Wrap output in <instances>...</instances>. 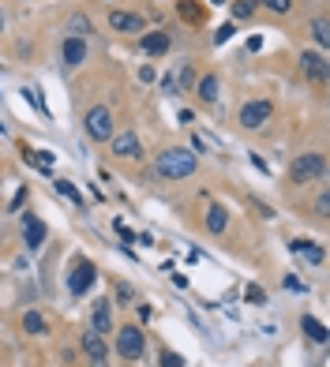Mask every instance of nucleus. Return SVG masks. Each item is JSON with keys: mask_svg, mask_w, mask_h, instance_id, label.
I'll return each instance as SVG.
<instances>
[{"mask_svg": "<svg viewBox=\"0 0 330 367\" xmlns=\"http://www.w3.org/2000/svg\"><path fill=\"white\" fill-rule=\"evenodd\" d=\"M196 169H199V154L188 150V146H165L154 158V177L158 180H184L196 177Z\"/></svg>", "mask_w": 330, "mask_h": 367, "instance_id": "1", "label": "nucleus"}, {"mask_svg": "<svg viewBox=\"0 0 330 367\" xmlns=\"http://www.w3.org/2000/svg\"><path fill=\"white\" fill-rule=\"evenodd\" d=\"M327 177V158L319 150H308V154H297L289 165V184H315Z\"/></svg>", "mask_w": 330, "mask_h": 367, "instance_id": "2", "label": "nucleus"}, {"mask_svg": "<svg viewBox=\"0 0 330 367\" xmlns=\"http://www.w3.org/2000/svg\"><path fill=\"white\" fill-rule=\"evenodd\" d=\"M270 116H274V102H270V98H252V102L241 105L236 124H241L244 132H263V127L270 124Z\"/></svg>", "mask_w": 330, "mask_h": 367, "instance_id": "3", "label": "nucleus"}, {"mask_svg": "<svg viewBox=\"0 0 330 367\" xmlns=\"http://www.w3.org/2000/svg\"><path fill=\"white\" fill-rule=\"evenodd\" d=\"M113 348H116V356H124V360H143V352H146V334L139 326H121V330H113Z\"/></svg>", "mask_w": 330, "mask_h": 367, "instance_id": "4", "label": "nucleus"}, {"mask_svg": "<svg viewBox=\"0 0 330 367\" xmlns=\"http://www.w3.org/2000/svg\"><path fill=\"white\" fill-rule=\"evenodd\" d=\"M82 127H87V139L90 143H109L113 139V113H109L105 105H94L87 109V116H82Z\"/></svg>", "mask_w": 330, "mask_h": 367, "instance_id": "5", "label": "nucleus"}, {"mask_svg": "<svg viewBox=\"0 0 330 367\" xmlns=\"http://www.w3.org/2000/svg\"><path fill=\"white\" fill-rule=\"evenodd\" d=\"M94 281H98V266L79 255V259L71 262V274H68V292H71L76 300H82L90 289H94Z\"/></svg>", "mask_w": 330, "mask_h": 367, "instance_id": "6", "label": "nucleus"}, {"mask_svg": "<svg viewBox=\"0 0 330 367\" xmlns=\"http://www.w3.org/2000/svg\"><path fill=\"white\" fill-rule=\"evenodd\" d=\"M87 57H90L87 38H71V34H68V38L60 42V71H64V75H71L76 68H82Z\"/></svg>", "mask_w": 330, "mask_h": 367, "instance_id": "7", "label": "nucleus"}, {"mask_svg": "<svg viewBox=\"0 0 330 367\" xmlns=\"http://www.w3.org/2000/svg\"><path fill=\"white\" fill-rule=\"evenodd\" d=\"M300 71H304V79H311V82H319V87H323L327 75H330V60H327V53L304 49V53H300Z\"/></svg>", "mask_w": 330, "mask_h": 367, "instance_id": "8", "label": "nucleus"}, {"mask_svg": "<svg viewBox=\"0 0 330 367\" xmlns=\"http://www.w3.org/2000/svg\"><path fill=\"white\" fill-rule=\"evenodd\" d=\"M109 150H113V158H124V161H139L143 158V143L135 132H121L109 139Z\"/></svg>", "mask_w": 330, "mask_h": 367, "instance_id": "9", "label": "nucleus"}, {"mask_svg": "<svg viewBox=\"0 0 330 367\" xmlns=\"http://www.w3.org/2000/svg\"><path fill=\"white\" fill-rule=\"evenodd\" d=\"M90 330L94 334H102V337H109L113 334V300H105V296H98L94 304H90Z\"/></svg>", "mask_w": 330, "mask_h": 367, "instance_id": "10", "label": "nucleus"}, {"mask_svg": "<svg viewBox=\"0 0 330 367\" xmlns=\"http://www.w3.org/2000/svg\"><path fill=\"white\" fill-rule=\"evenodd\" d=\"M109 26H113V34H143L146 19L139 12H121V8H113V12H109Z\"/></svg>", "mask_w": 330, "mask_h": 367, "instance_id": "11", "label": "nucleus"}, {"mask_svg": "<svg viewBox=\"0 0 330 367\" xmlns=\"http://www.w3.org/2000/svg\"><path fill=\"white\" fill-rule=\"evenodd\" d=\"M45 236H49V225H45L42 217H34V210H31V214L23 217V244H26V251H42Z\"/></svg>", "mask_w": 330, "mask_h": 367, "instance_id": "12", "label": "nucleus"}, {"mask_svg": "<svg viewBox=\"0 0 330 367\" xmlns=\"http://www.w3.org/2000/svg\"><path fill=\"white\" fill-rule=\"evenodd\" d=\"M82 356H87L94 367H109V345L102 334H94V330H87L82 334Z\"/></svg>", "mask_w": 330, "mask_h": 367, "instance_id": "13", "label": "nucleus"}, {"mask_svg": "<svg viewBox=\"0 0 330 367\" xmlns=\"http://www.w3.org/2000/svg\"><path fill=\"white\" fill-rule=\"evenodd\" d=\"M169 45H173V38L165 30H150V34H139V49L146 53V57H162V53H169Z\"/></svg>", "mask_w": 330, "mask_h": 367, "instance_id": "14", "label": "nucleus"}, {"mask_svg": "<svg viewBox=\"0 0 330 367\" xmlns=\"http://www.w3.org/2000/svg\"><path fill=\"white\" fill-rule=\"evenodd\" d=\"M289 251L300 255V259L311 262V266H319V262L327 259V251H323V247H319L315 240H289Z\"/></svg>", "mask_w": 330, "mask_h": 367, "instance_id": "15", "label": "nucleus"}, {"mask_svg": "<svg viewBox=\"0 0 330 367\" xmlns=\"http://www.w3.org/2000/svg\"><path fill=\"white\" fill-rule=\"evenodd\" d=\"M203 229H207V233H225V229H229V210L222 203H214L207 210V217H203Z\"/></svg>", "mask_w": 330, "mask_h": 367, "instance_id": "16", "label": "nucleus"}, {"mask_svg": "<svg viewBox=\"0 0 330 367\" xmlns=\"http://www.w3.org/2000/svg\"><path fill=\"white\" fill-rule=\"evenodd\" d=\"M218 90H222V82H218V75H199V82H196V94H199V102H203V105H214V102H218Z\"/></svg>", "mask_w": 330, "mask_h": 367, "instance_id": "17", "label": "nucleus"}, {"mask_svg": "<svg viewBox=\"0 0 330 367\" xmlns=\"http://www.w3.org/2000/svg\"><path fill=\"white\" fill-rule=\"evenodd\" d=\"M173 75H177V90H184V94H191V90H196V82H199V71H196V64H191V60H184L177 71H173Z\"/></svg>", "mask_w": 330, "mask_h": 367, "instance_id": "18", "label": "nucleus"}, {"mask_svg": "<svg viewBox=\"0 0 330 367\" xmlns=\"http://www.w3.org/2000/svg\"><path fill=\"white\" fill-rule=\"evenodd\" d=\"M64 34H71V38H90V34H94V23H90L87 15H68Z\"/></svg>", "mask_w": 330, "mask_h": 367, "instance_id": "19", "label": "nucleus"}, {"mask_svg": "<svg viewBox=\"0 0 330 367\" xmlns=\"http://www.w3.org/2000/svg\"><path fill=\"white\" fill-rule=\"evenodd\" d=\"M23 330L31 337H45V334H49V323H45L42 311H26V315H23Z\"/></svg>", "mask_w": 330, "mask_h": 367, "instance_id": "20", "label": "nucleus"}, {"mask_svg": "<svg viewBox=\"0 0 330 367\" xmlns=\"http://www.w3.org/2000/svg\"><path fill=\"white\" fill-rule=\"evenodd\" d=\"M311 38H315V45H319V49H330V23H327V15L323 12H319L315 15V19H311Z\"/></svg>", "mask_w": 330, "mask_h": 367, "instance_id": "21", "label": "nucleus"}, {"mask_svg": "<svg viewBox=\"0 0 330 367\" xmlns=\"http://www.w3.org/2000/svg\"><path fill=\"white\" fill-rule=\"evenodd\" d=\"M300 330H304V337H308V341H315V345H327V326L319 323V319L304 315V319H300Z\"/></svg>", "mask_w": 330, "mask_h": 367, "instance_id": "22", "label": "nucleus"}, {"mask_svg": "<svg viewBox=\"0 0 330 367\" xmlns=\"http://www.w3.org/2000/svg\"><path fill=\"white\" fill-rule=\"evenodd\" d=\"M229 12H233V19L248 23L255 12H259V0H233V4H229Z\"/></svg>", "mask_w": 330, "mask_h": 367, "instance_id": "23", "label": "nucleus"}, {"mask_svg": "<svg viewBox=\"0 0 330 367\" xmlns=\"http://www.w3.org/2000/svg\"><path fill=\"white\" fill-rule=\"evenodd\" d=\"M177 12H180V19H188V23H203V8H199L196 0H177Z\"/></svg>", "mask_w": 330, "mask_h": 367, "instance_id": "24", "label": "nucleus"}, {"mask_svg": "<svg viewBox=\"0 0 330 367\" xmlns=\"http://www.w3.org/2000/svg\"><path fill=\"white\" fill-rule=\"evenodd\" d=\"M57 191H60V195L64 199H68V203H76V206H82V195H79V191H76V184H71V180H57Z\"/></svg>", "mask_w": 330, "mask_h": 367, "instance_id": "25", "label": "nucleus"}, {"mask_svg": "<svg viewBox=\"0 0 330 367\" xmlns=\"http://www.w3.org/2000/svg\"><path fill=\"white\" fill-rule=\"evenodd\" d=\"M259 8H267V12H274V15H289L293 0H259Z\"/></svg>", "mask_w": 330, "mask_h": 367, "instance_id": "26", "label": "nucleus"}, {"mask_svg": "<svg viewBox=\"0 0 330 367\" xmlns=\"http://www.w3.org/2000/svg\"><path fill=\"white\" fill-rule=\"evenodd\" d=\"M132 300H135V289L128 285V281H121V285H116V300H113V304H121V307H132Z\"/></svg>", "mask_w": 330, "mask_h": 367, "instance_id": "27", "label": "nucleus"}, {"mask_svg": "<svg viewBox=\"0 0 330 367\" xmlns=\"http://www.w3.org/2000/svg\"><path fill=\"white\" fill-rule=\"evenodd\" d=\"M327 214H330V195H327V188H319V195H315V217H319V222H327Z\"/></svg>", "mask_w": 330, "mask_h": 367, "instance_id": "28", "label": "nucleus"}, {"mask_svg": "<svg viewBox=\"0 0 330 367\" xmlns=\"http://www.w3.org/2000/svg\"><path fill=\"white\" fill-rule=\"evenodd\" d=\"M158 360H162V367H184V356H177L173 348H162Z\"/></svg>", "mask_w": 330, "mask_h": 367, "instance_id": "29", "label": "nucleus"}, {"mask_svg": "<svg viewBox=\"0 0 330 367\" xmlns=\"http://www.w3.org/2000/svg\"><path fill=\"white\" fill-rule=\"evenodd\" d=\"M244 300H252V304H267V292H263L259 285H248L244 289Z\"/></svg>", "mask_w": 330, "mask_h": 367, "instance_id": "30", "label": "nucleus"}, {"mask_svg": "<svg viewBox=\"0 0 330 367\" xmlns=\"http://www.w3.org/2000/svg\"><path fill=\"white\" fill-rule=\"evenodd\" d=\"M229 38H233V23H225V26H218V30H214V45H225Z\"/></svg>", "mask_w": 330, "mask_h": 367, "instance_id": "31", "label": "nucleus"}, {"mask_svg": "<svg viewBox=\"0 0 330 367\" xmlns=\"http://www.w3.org/2000/svg\"><path fill=\"white\" fill-rule=\"evenodd\" d=\"M281 285H286L289 292H308V285L300 278H293V274H286V281H281Z\"/></svg>", "mask_w": 330, "mask_h": 367, "instance_id": "32", "label": "nucleus"}, {"mask_svg": "<svg viewBox=\"0 0 330 367\" xmlns=\"http://www.w3.org/2000/svg\"><path fill=\"white\" fill-rule=\"evenodd\" d=\"M116 236H121V244H135V233L124 222H116Z\"/></svg>", "mask_w": 330, "mask_h": 367, "instance_id": "33", "label": "nucleus"}, {"mask_svg": "<svg viewBox=\"0 0 330 367\" xmlns=\"http://www.w3.org/2000/svg\"><path fill=\"white\" fill-rule=\"evenodd\" d=\"M162 90H165V94H180V90H177V75H165L162 79Z\"/></svg>", "mask_w": 330, "mask_h": 367, "instance_id": "34", "label": "nucleus"}, {"mask_svg": "<svg viewBox=\"0 0 330 367\" xmlns=\"http://www.w3.org/2000/svg\"><path fill=\"white\" fill-rule=\"evenodd\" d=\"M139 82H154V68H150V64H143V68H139Z\"/></svg>", "mask_w": 330, "mask_h": 367, "instance_id": "35", "label": "nucleus"}, {"mask_svg": "<svg viewBox=\"0 0 330 367\" xmlns=\"http://www.w3.org/2000/svg\"><path fill=\"white\" fill-rule=\"evenodd\" d=\"M139 319H143V323H150V319H154V307H150V304H139Z\"/></svg>", "mask_w": 330, "mask_h": 367, "instance_id": "36", "label": "nucleus"}, {"mask_svg": "<svg viewBox=\"0 0 330 367\" xmlns=\"http://www.w3.org/2000/svg\"><path fill=\"white\" fill-rule=\"evenodd\" d=\"M4 26H8V15H4V8H0V34H4Z\"/></svg>", "mask_w": 330, "mask_h": 367, "instance_id": "37", "label": "nucleus"}, {"mask_svg": "<svg viewBox=\"0 0 330 367\" xmlns=\"http://www.w3.org/2000/svg\"><path fill=\"white\" fill-rule=\"evenodd\" d=\"M210 4H225V0H210Z\"/></svg>", "mask_w": 330, "mask_h": 367, "instance_id": "38", "label": "nucleus"}, {"mask_svg": "<svg viewBox=\"0 0 330 367\" xmlns=\"http://www.w3.org/2000/svg\"><path fill=\"white\" fill-rule=\"evenodd\" d=\"M0 71H4V64H0Z\"/></svg>", "mask_w": 330, "mask_h": 367, "instance_id": "39", "label": "nucleus"}]
</instances>
